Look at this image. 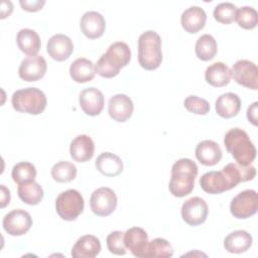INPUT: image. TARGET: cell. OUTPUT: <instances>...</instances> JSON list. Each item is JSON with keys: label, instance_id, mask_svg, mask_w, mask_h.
<instances>
[{"label": "cell", "instance_id": "cell-1", "mask_svg": "<svg viewBox=\"0 0 258 258\" xmlns=\"http://www.w3.org/2000/svg\"><path fill=\"white\" fill-rule=\"evenodd\" d=\"M256 175V168L250 165L228 163L220 171H208L200 178L202 189L210 195H218L230 190L240 182L252 180Z\"/></svg>", "mask_w": 258, "mask_h": 258}, {"label": "cell", "instance_id": "cell-2", "mask_svg": "<svg viewBox=\"0 0 258 258\" xmlns=\"http://www.w3.org/2000/svg\"><path fill=\"white\" fill-rule=\"evenodd\" d=\"M131 60V50L127 43L116 41L112 43L107 51L103 53L95 64V72L106 79L114 78L120 70Z\"/></svg>", "mask_w": 258, "mask_h": 258}, {"label": "cell", "instance_id": "cell-3", "mask_svg": "<svg viewBox=\"0 0 258 258\" xmlns=\"http://www.w3.org/2000/svg\"><path fill=\"white\" fill-rule=\"evenodd\" d=\"M198 171V165L191 159L180 158L176 160L171 167V177L168 184L170 194L176 198L189 195L195 187Z\"/></svg>", "mask_w": 258, "mask_h": 258}, {"label": "cell", "instance_id": "cell-4", "mask_svg": "<svg viewBox=\"0 0 258 258\" xmlns=\"http://www.w3.org/2000/svg\"><path fill=\"white\" fill-rule=\"evenodd\" d=\"M224 144L240 165H250L256 158V148L249 135L241 128L230 129L225 134Z\"/></svg>", "mask_w": 258, "mask_h": 258}, {"label": "cell", "instance_id": "cell-5", "mask_svg": "<svg viewBox=\"0 0 258 258\" xmlns=\"http://www.w3.org/2000/svg\"><path fill=\"white\" fill-rule=\"evenodd\" d=\"M162 61L161 38L153 30H147L138 38V62L146 71L156 70Z\"/></svg>", "mask_w": 258, "mask_h": 258}, {"label": "cell", "instance_id": "cell-6", "mask_svg": "<svg viewBox=\"0 0 258 258\" xmlns=\"http://www.w3.org/2000/svg\"><path fill=\"white\" fill-rule=\"evenodd\" d=\"M11 104L14 110L20 113L30 115H39L46 108V97L44 93L37 88H25L13 93Z\"/></svg>", "mask_w": 258, "mask_h": 258}, {"label": "cell", "instance_id": "cell-7", "mask_svg": "<svg viewBox=\"0 0 258 258\" xmlns=\"http://www.w3.org/2000/svg\"><path fill=\"white\" fill-rule=\"evenodd\" d=\"M84 207L83 196L74 188L60 192L55 200V211L64 221H75L83 213Z\"/></svg>", "mask_w": 258, "mask_h": 258}, {"label": "cell", "instance_id": "cell-8", "mask_svg": "<svg viewBox=\"0 0 258 258\" xmlns=\"http://www.w3.org/2000/svg\"><path fill=\"white\" fill-rule=\"evenodd\" d=\"M258 211V195L254 189L239 192L230 204V212L236 219H248Z\"/></svg>", "mask_w": 258, "mask_h": 258}, {"label": "cell", "instance_id": "cell-9", "mask_svg": "<svg viewBox=\"0 0 258 258\" xmlns=\"http://www.w3.org/2000/svg\"><path fill=\"white\" fill-rule=\"evenodd\" d=\"M117 203L118 200L115 191L107 186L95 189L90 199L91 210L99 217H107L114 213Z\"/></svg>", "mask_w": 258, "mask_h": 258}, {"label": "cell", "instance_id": "cell-10", "mask_svg": "<svg viewBox=\"0 0 258 258\" xmlns=\"http://www.w3.org/2000/svg\"><path fill=\"white\" fill-rule=\"evenodd\" d=\"M2 226L4 231L10 236H22L30 230L32 218L28 212L16 209L4 216Z\"/></svg>", "mask_w": 258, "mask_h": 258}, {"label": "cell", "instance_id": "cell-11", "mask_svg": "<svg viewBox=\"0 0 258 258\" xmlns=\"http://www.w3.org/2000/svg\"><path fill=\"white\" fill-rule=\"evenodd\" d=\"M231 76L237 84L245 88L251 90H257L258 88V69L251 60H237L232 67Z\"/></svg>", "mask_w": 258, "mask_h": 258}, {"label": "cell", "instance_id": "cell-12", "mask_svg": "<svg viewBox=\"0 0 258 258\" xmlns=\"http://www.w3.org/2000/svg\"><path fill=\"white\" fill-rule=\"evenodd\" d=\"M181 218L189 226H199L205 223L208 217L209 208L204 199L192 197L186 200L181 206Z\"/></svg>", "mask_w": 258, "mask_h": 258}, {"label": "cell", "instance_id": "cell-13", "mask_svg": "<svg viewBox=\"0 0 258 258\" xmlns=\"http://www.w3.org/2000/svg\"><path fill=\"white\" fill-rule=\"evenodd\" d=\"M46 70V60L42 55L36 54L22 59L18 69V75L25 82H36L44 77Z\"/></svg>", "mask_w": 258, "mask_h": 258}, {"label": "cell", "instance_id": "cell-14", "mask_svg": "<svg viewBox=\"0 0 258 258\" xmlns=\"http://www.w3.org/2000/svg\"><path fill=\"white\" fill-rule=\"evenodd\" d=\"M79 103L83 112L89 116H98L104 109L105 98L97 88L84 89L79 96Z\"/></svg>", "mask_w": 258, "mask_h": 258}, {"label": "cell", "instance_id": "cell-15", "mask_svg": "<svg viewBox=\"0 0 258 258\" xmlns=\"http://www.w3.org/2000/svg\"><path fill=\"white\" fill-rule=\"evenodd\" d=\"M134 105L130 97L125 94H117L110 98L108 103V113L116 122H126L133 113Z\"/></svg>", "mask_w": 258, "mask_h": 258}, {"label": "cell", "instance_id": "cell-16", "mask_svg": "<svg viewBox=\"0 0 258 258\" xmlns=\"http://www.w3.org/2000/svg\"><path fill=\"white\" fill-rule=\"evenodd\" d=\"M80 28L86 37L96 39L104 34L106 20L104 16L97 11H87L81 18Z\"/></svg>", "mask_w": 258, "mask_h": 258}, {"label": "cell", "instance_id": "cell-17", "mask_svg": "<svg viewBox=\"0 0 258 258\" xmlns=\"http://www.w3.org/2000/svg\"><path fill=\"white\" fill-rule=\"evenodd\" d=\"M148 243V235L146 231L140 227H132L124 233L125 247L130 250L135 257L145 258Z\"/></svg>", "mask_w": 258, "mask_h": 258}, {"label": "cell", "instance_id": "cell-18", "mask_svg": "<svg viewBox=\"0 0 258 258\" xmlns=\"http://www.w3.org/2000/svg\"><path fill=\"white\" fill-rule=\"evenodd\" d=\"M46 51L52 59L56 61H62L68 59L73 53L74 44L68 35L56 33L48 39L46 44Z\"/></svg>", "mask_w": 258, "mask_h": 258}, {"label": "cell", "instance_id": "cell-19", "mask_svg": "<svg viewBox=\"0 0 258 258\" xmlns=\"http://www.w3.org/2000/svg\"><path fill=\"white\" fill-rule=\"evenodd\" d=\"M95 153V144L93 139L86 134L76 136L70 145L71 157L77 162L89 161Z\"/></svg>", "mask_w": 258, "mask_h": 258}, {"label": "cell", "instance_id": "cell-20", "mask_svg": "<svg viewBox=\"0 0 258 258\" xmlns=\"http://www.w3.org/2000/svg\"><path fill=\"white\" fill-rule=\"evenodd\" d=\"M207 14L200 6H190L186 8L181 16L180 23L182 28L188 33H197L205 27Z\"/></svg>", "mask_w": 258, "mask_h": 258}, {"label": "cell", "instance_id": "cell-21", "mask_svg": "<svg viewBox=\"0 0 258 258\" xmlns=\"http://www.w3.org/2000/svg\"><path fill=\"white\" fill-rule=\"evenodd\" d=\"M197 159L206 166H213L222 159V150L219 144L213 140H203L196 147Z\"/></svg>", "mask_w": 258, "mask_h": 258}, {"label": "cell", "instance_id": "cell-22", "mask_svg": "<svg viewBox=\"0 0 258 258\" xmlns=\"http://www.w3.org/2000/svg\"><path fill=\"white\" fill-rule=\"evenodd\" d=\"M100 251V240L94 235H84L77 240L71 254L74 258H94Z\"/></svg>", "mask_w": 258, "mask_h": 258}, {"label": "cell", "instance_id": "cell-23", "mask_svg": "<svg viewBox=\"0 0 258 258\" xmlns=\"http://www.w3.org/2000/svg\"><path fill=\"white\" fill-rule=\"evenodd\" d=\"M95 166L99 172L109 177L117 176L123 171L121 158L112 152L101 153L95 161Z\"/></svg>", "mask_w": 258, "mask_h": 258}, {"label": "cell", "instance_id": "cell-24", "mask_svg": "<svg viewBox=\"0 0 258 258\" xmlns=\"http://www.w3.org/2000/svg\"><path fill=\"white\" fill-rule=\"evenodd\" d=\"M215 109L222 118H232L238 115L241 110V100L237 94L225 93L216 100Z\"/></svg>", "mask_w": 258, "mask_h": 258}, {"label": "cell", "instance_id": "cell-25", "mask_svg": "<svg viewBox=\"0 0 258 258\" xmlns=\"http://www.w3.org/2000/svg\"><path fill=\"white\" fill-rule=\"evenodd\" d=\"M16 42L18 48L28 56L36 55L41 46L38 33L30 28L20 29L16 36Z\"/></svg>", "mask_w": 258, "mask_h": 258}, {"label": "cell", "instance_id": "cell-26", "mask_svg": "<svg viewBox=\"0 0 258 258\" xmlns=\"http://www.w3.org/2000/svg\"><path fill=\"white\" fill-rule=\"evenodd\" d=\"M231 77V70L222 61L210 64L205 72L206 82L215 88L227 86L230 83Z\"/></svg>", "mask_w": 258, "mask_h": 258}, {"label": "cell", "instance_id": "cell-27", "mask_svg": "<svg viewBox=\"0 0 258 258\" xmlns=\"http://www.w3.org/2000/svg\"><path fill=\"white\" fill-rule=\"evenodd\" d=\"M95 74V64L92 60L85 57L75 59L70 66V76L73 81L79 84L91 82Z\"/></svg>", "mask_w": 258, "mask_h": 258}, {"label": "cell", "instance_id": "cell-28", "mask_svg": "<svg viewBox=\"0 0 258 258\" xmlns=\"http://www.w3.org/2000/svg\"><path fill=\"white\" fill-rule=\"evenodd\" d=\"M252 236L244 230L231 232L224 240V247L230 253L240 254L246 252L252 245Z\"/></svg>", "mask_w": 258, "mask_h": 258}, {"label": "cell", "instance_id": "cell-29", "mask_svg": "<svg viewBox=\"0 0 258 258\" xmlns=\"http://www.w3.org/2000/svg\"><path fill=\"white\" fill-rule=\"evenodd\" d=\"M19 199L26 205L35 206L38 205L44 196L43 189L36 181L26 182L18 184L17 188Z\"/></svg>", "mask_w": 258, "mask_h": 258}, {"label": "cell", "instance_id": "cell-30", "mask_svg": "<svg viewBox=\"0 0 258 258\" xmlns=\"http://www.w3.org/2000/svg\"><path fill=\"white\" fill-rule=\"evenodd\" d=\"M217 41L211 34H203L196 42L195 51L201 60L208 61L215 57L217 53Z\"/></svg>", "mask_w": 258, "mask_h": 258}, {"label": "cell", "instance_id": "cell-31", "mask_svg": "<svg viewBox=\"0 0 258 258\" xmlns=\"http://www.w3.org/2000/svg\"><path fill=\"white\" fill-rule=\"evenodd\" d=\"M11 176L14 182L17 184L35 181L36 168L35 166L27 161H21L16 163L12 167Z\"/></svg>", "mask_w": 258, "mask_h": 258}, {"label": "cell", "instance_id": "cell-32", "mask_svg": "<svg viewBox=\"0 0 258 258\" xmlns=\"http://www.w3.org/2000/svg\"><path fill=\"white\" fill-rule=\"evenodd\" d=\"M173 255L171 244L163 238H155L147 245L145 258H168Z\"/></svg>", "mask_w": 258, "mask_h": 258}, {"label": "cell", "instance_id": "cell-33", "mask_svg": "<svg viewBox=\"0 0 258 258\" xmlns=\"http://www.w3.org/2000/svg\"><path fill=\"white\" fill-rule=\"evenodd\" d=\"M50 174L57 182H70L77 176V167L70 161H58L51 167Z\"/></svg>", "mask_w": 258, "mask_h": 258}, {"label": "cell", "instance_id": "cell-34", "mask_svg": "<svg viewBox=\"0 0 258 258\" xmlns=\"http://www.w3.org/2000/svg\"><path fill=\"white\" fill-rule=\"evenodd\" d=\"M235 20L244 29H253L257 26L258 14L256 9L250 6H243L237 9Z\"/></svg>", "mask_w": 258, "mask_h": 258}, {"label": "cell", "instance_id": "cell-35", "mask_svg": "<svg viewBox=\"0 0 258 258\" xmlns=\"http://www.w3.org/2000/svg\"><path fill=\"white\" fill-rule=\"evenodd\" d=\"M237 7L231 2H223L218 4L213 12L216 21L223 24H230L235 20Z\"/></svg>", "mask_w": 258, "mask_h": 258}, {"label": "cell", "instance_id": "cell-36", "mask_svg": "<svg viewBox=\"0 0 258 258\" xmlns=\"http://www.w3.org/2000/svg\"><path fill=\"white\" fill-rule=\"evenodd\" d=\"M183 106L188 112L197 115H207L211 109L207 100L196 95L187 96L183 101Z\"/></svg>", "mask_w": 258, "mask_h": 258}, {"label": "cell", "instance_id": "cell-37", "mask_svg": "<svg viewBox=\"0 0 258 258\" xmlns=\"http://www.w3.org/2000/svg\"><path fill=\"white\" fill-rule=\"evenodd\" d=\"M108 250L115 255H125L126 247L124 244V233L121 231L111 232L106 239Z\"/></svg>", "mask_w": 258, "mask_h": 258}, {"label": "cell", "instance_id": "cell-38", "mask_svg": "<svg viewBox=\"0 0 258 258\" xmlns=\"http://www.w3.org/2000/svg\"><path fill=\"white\" fill-rule=\"evenodd\" d=\"M20 6L23 10L28 12H36L38 10H41L43 5L45 4L44 0H34V1H27V0H20L19 1Z\"/></svg>", "mask_w": 258, "mask_h": 258}, {"label": "cell", "instance_id": "cell-39", "mask_svg": "<svg viewBox=\"0 0 258 258\" xmlns=\"http://www.w3.org/2000/svg\"><path fill=\"white\" fill-rule=\"evenodd\" d=\"M257 106L258 103L254 102L247 109V119L254 126H257Z\"/></svg>", "mask_w": 258, "mask_h": 258}, {"label": "cell", "instance_id": "cell-40", "mask_svg": "<svg viewBox=\"0 0 258 258\" xmlns=\"http://www.w3.org/2000/svg\"><path fill=\"white\" fill-rule=\"evenodd\" d=\"M1 188V202H0V207L3 209L10 203V190L4 185H0Z\"/></svg>", "mask_w": 258, "mask_h": 258}, {"label": "cell", "instance_id": "cell-41", "mask_svg": "<svg viewBox=\"0 0 258 258\" xmlns=\"http://www.w3.org/2000/svg\"><path fill=\"white\" fill-rule=\"evenodd\" d=\"M13 11V5L11 1H3L1 4V19L8 17Z\"/></svg>", "mask_w": 258, "mask_h": 258}]
</instances>
